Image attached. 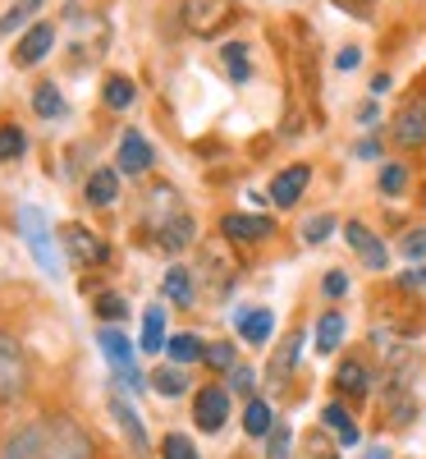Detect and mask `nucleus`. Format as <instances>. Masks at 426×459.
Returning a JSON list of instances; mask_svg holds the SVG:
<instances>
[{
    "label": "nucleus",
    "mask_w": 426,
    "mask_h": 459,
    "mask_svg": "<svg viewBox=\"0 0 426 459\" xmlns=\"http://www.w3.org/2000/svg\"><path fill=\"white\" fill-rule=\"evenodd\" d=\"M19 230H23V244L32 248L37 266H42L47 276H60V253H55V244H51V225H47V216L37 212V207H23V212H19Z\"/></svg>",
    "instance_id": "f257e3e1"
},
{
    "label": "nucleus",
    "mask_w": 426,
    "mask_h": 459,
    "mask_svg": "<svg viewBox=\"0 0 426 459\" xmlns=\"http://www.w3.org/2000/svg\"><path fill=\"white\" fill-rule=\"evenodd\" d=\"M42 432H47L51 459H92V441L83 437L79 423H69V418H51V423H42Z\"/></svg>",
    "instance_id": "f03ea898"
},
{
    "label": "nucleus",
    "mask_w": 426,
    "mask_h": 459,
    "mask_svg": "<svg viewBox=\"0 0 426 459\" xmlns=\"http://www.w3.org/2000/svg\"><path fill=\"white\" fill-rule=\"evenodd\" d=\"M97 344H101V354L110 359L115 377H120L124 386H142V372H138V363H133V340H129L124 331L101 326V331H97Z\"/></svg>",
    "instance_id": "7ed1b4c3"
},
{
    "label": "nucleus",
    "mask_w": 426,
    "mask_h": 459,
    "mask_svg": "<svg viewBox=\"0 0 426 459\" xmlns=\"http://www.w3.org/2000/svg\"><path fill=\"white\" fill-rule=\"evenodd\" d=\"M390 134H395L399 147H422L426 143V92H417V97L404 101V110L395 115Z\"/></svg>",
    "instance_id": "20e7f679"
},
{
    "label": "nucleus",
    "mask_w": 426,
    "mask_h": 459,
    "mask_svg": "<svg viewBox=\"0 0 426 459\" xmlns=\"http://www.w3.org/2000/svg\"><path fill=\"white\" fill-rule=\"evenodd\" d=\"M23 386H28V359L10 335H0V400H14Z\"/></svg>",
    "instance_id": "39448f33"
},
{
    "label": "nucleus",
    "mask_w": 426,
    "mask_h": 459,
    "mask_svg": "<svg viewBox=\"0 0 426 459\" xmlns=\"http://www.w3.org/2000/svg\"><path fill=\"white\" fill-rule=\"evenodd\" d=\"M225 418H229V395L220 386H202L198 400H192V423H198V432H220L225 428Z\"/></svg>",
    "instance_id": "423d86ee"
},
{
    "label": "nucleus",
    "mask_w": 426,
    "mask_h": 459,
    "mask_svg": "<svg viewBox=\"0 0 426 459\" xmlns=\"http://www.w3.org/2000/svg\"><path fill=\"white\" fill-rule=\"evenodd\" d=\"M229 0H188L183 5V23L198 32V37H211V32H220L225 23H229Z\"/></svg>",
    "instance_id": "0eeeda50"
},
{
    "label": "nucleus",
    "mask_w": 426,
    "mask_h": 459,
    "mask_svg": "<svg viewBox=\"0 0 426 459\" xmlns=\"http://www.w3.org/2000/svg\"><path fill=\"white\" fill-rule=\"evenodd\" d=\"M344 244L354 248V253L362 257V266H371V272H385V266H390V253H385V244L371 235L362 221H348V225H344Z\"/></svg>",
    "instance_id": "6e6552de"
},
{
    "label": "nucleus",
    "mask_w": 426,
    "mask_h": 459,
    "mask_svg": "<svg viewBox=\"0 0 426 459\" xmlns=\"http://www.w3.org/2000/svg\"><path fill=\"white\" fill-rule=\"evenodd\" d=\"M55 47V28L51 23H32L23 37H19V47H14V65L19 69H32L37 60H47Z\"/></svg>",
    "instance_id": "1a4fd4ad"
},
{
    "label": "nucleus",
    "mask_w": 426,
    "mask_h": 459,
    "mask_svg": "<svg viewBox=\"0 0 426 459\" xmlns=\"http://www.w3.org/2000/svg\"><path fill=\"white\" fill-rule=\"evenodd\" d=\"M220 230H225V239H234V244H261V239L270 235V230H276V225H270L266 216H243V212H229V216L220 221Z\"/></svg>",
    "instance_id": "9d476101"
},
{
    "label": "nucleus",
    "mask_w": 426,
    "mask_h": 459,
    "mask_svg": "<svg viewBox=\"0 0 426 459\" xmlns=\"http://www.w3.org/2000/svg\"><path fill=\"white\" fill-rule=\"evenodd\" d=\"M110 413H115V423L124 428V437H129V446H133V455H147L151 450V441H147V432H142V418H138V409L115 391L110 395Z\"/></svg>",
    "instance_id": "9b49d317"
},
{
    "label": "nucleus",
    "mask_w": 426,
    "mask_h": 459,
    "mask_svg": "<svg viewBox=\"0 0 426 459\" xmlns=\"http://www.w3.org/2000/svg\"><path fill=\"white\" fill-rule=\"evenodd\" d=\"M151 143L138 134V129H124V138H120V170L124 175H147L151 170Z\"/></svg>",
    "instance_id": "f8f14e48"
},
{
    "label": "nucleus",
    "mask_w": 426,
    "mask_h": 459,
    "mask_svg": "<svg viewBox=\"0 0 426 459\" xmlns=\"http://www.w3.org/2000/svg\"><path fill=\"white\" fill-rule=\"evenodd\" d=\"M307 179H312V170H307V166H289V170H280L276 179H270V198H276V207H294V203L302 198Z\"/></svg>",
    "instance_id": "ddd939ff"
},
{
    "label": "nucleus",
    "mask_w": 426,
    "mask_h": 459,
    "mask_svg": "<svg viewBox=\"0 0 426 459\" xmlns=\"http://www.w3.org/2000/svg\"><path fill=\"white\" fill-rule=\"evenodd\" d=\"M5 459H51V455H47V432H42V423L14 432V437L5 441Z\"/></svg>",
    "instance_id": "4468645a"
},
{
    "label": "nucleus",
    "mask_w": 426,
    "mask_h": 459,
    "mask_svg": "<svg viewBox=\"0 0 426 459\" xmlns=\"http://www.w3.org/2000/svg\"><path fill=\"white\" fill-rule=\"evenodd\" d=\"M60 239H64V248H69L73 262H101V257H106V244L92 239L83 225H64V230H60Z\"/></svg>",
    "instance_id": "2eb2a0df"
},
{
    "label": "nucleus",
    "mask_w": 426,
    "mask_h": 459,
    "mask_svg": "<svg viewBox=\"0 0 426 459\" xmlns=\"http://www.w3.org/2000/svg\"><path fill=\"white\" fill-rule=\"evenodd\" d=\"M157 244H161L166 253H179V248H188V244H192V216H188V212H175V216H166V221H161V230H157Z\"/></svg>",
    "instance_id": "dca6fc26"
},
{
    "label": "nucleus",
    "mask_w": 426,
    "mask_h": 459,
    "mask_svg": "<svg viewBox=\"0 0 426 459\" xmlns=\"http://www.w3.org/2000/svg\"><path fill=\"white\" fill-rule=\"evenodd\" d=\"M234 326H239V335H243L248 344H266L270 331H276V317H270L266 308H243V313L234 317Z\"/></svg>",
    "instance_id": "f3484780"
},
{
    "label": "nucleus",
    "mask_w": 426,
    "mask_h": 459,
    "mask_svg": "<svg viewBox=\"0 0 426 459\" xmlns=\"http://www.w3.org/2000/svg\"><path fill=\"white\" fill-rule=\"evenodd\" d=\"M335 386L344 391V395H367L371 391V377H367V368L358 363V359H348V363H339V377H335Z\"/></svg>",
    "instance_id": "a211bd4d"
},
{
    "label": "nucleus",
    "mask_w": 426,
    "mask_h": 459,
    "mask_svg": "<svg viewBox=\"0 0 426 459\" xmlns=\"http://www.w3.org/2000/svg\"><path fill=\"white\" fill-rule=\"evenodd\" d=\"M115 194H120V175L115 170H92L88 175V203L92 207H110Z\"/></svg>",
    "instance_id": "6ab92c4d"
},
{
    "label": "nucleus",
    "mask_w": 426,
    "mask_h": 459,
    "mask_svg": "<svg viewBox=\"0 0 426 459\" xmlns=\"http://www.w3.org/2000/svg\"><path fill=\"white\" fill-rule=\"evenodd\" d=\"M151 391L166 395V400L183 395V391H188V377H183V368H179V363H175V368H157V372H151Z\"/></svg>",
    "instance_id": "aec40b11"
},
{
    "label": "nucleus",
    "mask_w": 426,
    "mask_h": 459,
    "mask_svg": "<svg viewBox=\"0 0 426 459\" xmlns=\"http://www.w3.org/2000/svg\"><path fill=\"white\" fill-rule=\"evenodd\" d=\"M101 97H106V106H110V110H129V106H133V97H138V88L124 79V74H110L106 88H101Z\"/></svg>",
    "instance_id": "412c9836"
},
{
    "label": "nucleus",
    "mask_w": 426,
    "mask_h": 459,
    "mask_svg": "<svg viewBox=\"0 0 426 459\" xmlns=\"http://www.w3.org/2000/svg\"><path fill=\"white\" fill-rule=\"evenodd\" d=\"M142 350L147 354H157V350H166V313L161 308H147V317H142Z\"/></svg>",
    "instance_id": "4be33fe9"
},
{
    "label": "nucleus",
    "mask_w": 426,
    "mask_h": 459,
    "mask_svg": "<svg viewBox=\"0 0 426 459\" xmlns=\"http://www.w3.org/2000/svg\"><path fill=\"white\" fill-rule=\"evenodd\" d=\"M161 290H166V299H170V303H179V308H188V303H192V281H188L183 266H170L166 281H161Z\"/></svg>",
    "instance_id": "5701e85b"
},
{
    "label": "nucleus",
    "mask_w": 426,
    "mask_h": 459,
    "mask_svg": "<svg viewBox=\"0 0 426 459\" xmlns=\"http://www.w3.org/2000/svg\"><path fill=\"white\" fill-rule=\"evenodd\" d=\"M339 340H344V317H339V313H326V317L317 322V354H335Z\"/></svg>",
    "instance_id": "b1692460"
},
{
    "label": "nucleus",
    "mask_w": 426,
    "mask_h": 459,
    "mask_svg": "<svg viewBox=\"0 0 426 459\" xmlns=\"http://www.w3.org/2000/svg\"><path fill=\"white\" fill-rule=\"evenodd\" d=\"M166 350H170V359L183 368V363H198V359H202V340L183 331V335H170V340H166Z\"/></svg>",
    "instance_id": "393cba45"
},
{
    "label": "nucleus",
    "mask_w": 426,
    "mask_h": 459,
    "mask_svg": "<svg viewBox=\"0 0 426 459\" xmlns=\"http://www.w3.org/2000/svg\"><path fill=\"white\" fill-rule=\"evenodd\" d=\"M32 110L42 115V120H55V115H64V97H60V88L55 83H42L32 92Z\"/></svg>",
    "instance_id": "a878e982"
},
{
    "label": "nucleus",
    "mask_w": 426,
    "mask_h": 459,
    "mask_svg": "<svg viewBox=\"0 0 426 459\" xmlns=\"http://www.w3.org/2000/svg\"><path fill=\"white\" fill-rule=\"evenodd\" d=\"M202 363H207L211 372H234V344H229V340L202 344Z\"/></svg>",
    "instance_id": "bb28decb"
},
{
    "label": "nucleus",
    "mask_w": 426,
    "mask_h": 459,
    "mask_svg": "<svg viewBox=\"0 0 426 459\" xmlns=\"http://www.w3.org/2000/svg\"><path fill=\"white\" fill-rule=\"evenodd\" d=\"M28 152V134L19 125H0V161H19Z\"/></svg>",
    "instance_id": "cd10ccee"
},
{
    "label": "nucleus",
    "mask_w": 426,
    "mask_h": 459,
    "mask_svg": "<svg viewBox=\"0 0 426 459\" xmlns=\"http://www.w3.org/2000/svg\"><path fill=\"white\" fill-rule=\"evenodd\" d=\"M270 428H276V423H270L266 400H248V409H243V432H248V437H266Z\"/></svg>",
    "instance_id": "c85d7f7f"
},
{
    "label": "nucleus",
    "mask_w": 426,
    "mask_h": 459,
    "mask_svg": "<svg viewBox=\"0 0 426 459\" xmlns=\"http://www.w3.org/2000/svg\"><path fill=\"white\" fill-rule=\"evenodd\" d=\"M298 350H302V335H289V340H285V354H276V359H270V377H276V381H285V377L294 372V359H298Z\"/></svg>",
    "instance_id": "c756f323"
},
{
    "label": "nucleus",
    "mask_w": 426,
    "mask_h": 459,
    "mask_svg": "<svg viewBox=\"0 0 426 459\" xmlns=\"http://www.w3.org/2000/svg\"><path fill=\"white\" fill-rule=\"evenodd\" d=\"M225 65H229V79L234 83H248V51H243V42H225Z\"/></svg>",
    "instance_id": "7c9ffc66"
},
{
    "label": "nucleus",
    "mask_w": 426,
    "mask_h": 459,
    "mask_svg": "<svg viewBox=\"0 0 426 459\" xmlns=\"http://www.w3.org/2000/svg\"><path fill=\"white\" fill-rule=\"evenodd\" d=\"M289 446H294V432L285 423L266 432V459H289Z\"/></svg>",
    "instance_id": "2f4dec72"
},
{
    "label": "nucleus",
    "mask_w": 426,
    "mask_h": 459,
    "mask_svg": "<svg viewBox=\"0 0 426 459\" xmlns=\"http://www.w3.org/2000/svg\"><path fill=\"white\" fill-rule=\"evenodd\" d=\"M161 459H202L198 450H192V441L188 437H179V432H170L166 441H161Z\"/></svg>",
    "instance_id": "473e14b6"
},
{
    "label": "nucleus",
    "mask_w": 426,
    "mask_h": 459,
    "mask_svg": "<svg viewBox=\"0 0 426 459\" xmlns=\"http://www.w3.org/2000/svg\"><path fill=\"white\" fill-rule=\"evenodd\" d=\"M124 313H129V303H124L120 294H101V299H97V317H106V322H124Z\"/></svg>",
    "instance_id": "72a5a7b5"
},
{
    "label": "nucleus",
    "mask_w": 426,
    "mask_h": 459,
    "mask_svg": "<svg viewBox=\"0 0 426 459\" xmlns=\"http://www.w3.org/2000/svg\"><path fill=\"white\" fill-rule=\"evenodd\" d=\"M330 230H335V216H312V221L302 225V239H307V244H326Z\"/></svg>",
    "instance_id": "f704fd0d"
},
{
    "label": "nucleus",
    "mask_w": 426,
    "mask_h": 459,
    "mask_svg": "<svg viewBox=\"0 0 426 459\" xmlns=\"http://www.w3.org/2000/svg\"><path fill=\"white\" fill-rule=\"evenodd\" d=\"M298 459H335V446H330V437H321V432H312L302 441V455Z\"/></svg>",
    "instance_id": "c9c22d12"
},
{
    "label": "nucleus",
    "mask_w": 426,
    "mask_h": 459,
    "mask_svg": "<svg viewBox=\"0 0 426 459\" xmlns=\"http://www.w3.org/2000/svg\"><path fill=\"white\" fill-rule=\"evenodd\" d=\"M408 188V170L404 166H385L380 170V194H404Z\"/></svg>",
    "instance_id": "e433bc0d"
},
{
    "label": "nucleus",
    "mask_w": 426,
    "mask_h": 459,
    "mask_svg": "<svg viewBox=\"0 0 426 459\" xmlns=\"http://www.w3.org/2000/svg\"><path fill=\"white\" fill-rule=\"evenodd\" d=\"M37 5H42V0H19V5H14L5 19H0V32H14V28H19V23H23V19H28Z\"/></svg>",
    "instance_id": "4c0bfd02"
},
{
    "label": "nucleus",
    "mask_w": 426,
    "mask_h": 459,
    "mask_svg": "<svg viewBox=\"0 0 426 459\" xmlns=\"http://www.w3.org/2000/svg\"><path fill=\"white\" fill-rule=\"evenodd\" d=\"M321 423L335 428V432H344V428H354V418H348L344 404H326V409H321Z\"/></svg>",
    "instance_id": "58836bf2"
},
{
    "label": "nucleus",
    "mask_w": 426,
    "mask_h": 459,
    "mask_svg": "<svg viewBox=\"0 0 426 459\" xmlns=\"http://www.w3.org/2000/svg\"><path fill=\"white\" fill-rule=\"evenodd\" d=\"M229 386H234L239 395H252V386H257V372H252V368H234V372H229Z\"/></svg>",
    "instance_id": "ea45409f"
},
{
    "label": "nucleus",
    "mask_w": 426,
    "mask_h": 459,
    "mask_svg": "<svg viewBox=\"0 0 426 459\" xmlns=\"http://www.w3.org/2000/svg\"><path fill=\"white\" fill-rule=\"evenodd\" d=\"M404 257H413V262H422V257H426V225H422V230H413V235L404 239Z\"/></svg>",
    "instance_id": "a19ab883"
},
{
    "label": "nucleus",
    "mask_w": 426,
    "mask_h": 459,
    "mask_svg": "<svg viewBox=\"0 0 426 459\" xmlns=\"http://www.w3.org/2000/svg\"><path fill=\"white\" fill-rule=\"evenodd\" d=\"M326 294H330V299L348 294V276H344V272H330V276H326Z\"/></svg>",
    "instance_id": "79ce46f5"
},
{
    "label": "nucleus",
    "mask_w": 426,
    "mask_h": 459,
    "mask_svg": "<svg viewBox=\"0 0 426 459\" xmlns=\"http://www.w3.org/2000/svg\"><path fill=\"white\" fill-rule=\"evenodd\" d=\"M335 65H339V69H358V65H362V51H358V47H348V51L335 56Z\"/></svg>",
    "instance_id": "37998d69"
},
{
    "label": "nucleus",
    "mask_w": 426,
    "mask_h": 459,
    "mask_svg": "<svg viewBox=\"0 0 426 459\" xmlns=\"http://www.w3.org/2000/svg\"><path fill=\"white\" fill-rule=\"evenodd\" d=\"M404 285H408V290H426V266H417V272H408V276H404Z\"/></svg>",
    "instance_id": "c03bdc74"
},
{
    "label": "nucleus",
    "mask_w": 426,
    "mask_h": 459,
    "mask_svg": "<svg viewBox=\"0 0 426 459\" xmlns=\"http://www.w3.org/2000/svg\"><path fill=\"white\" fill-rule=\"evenodd\" d=\"M358 441H362V432H358V423L339 432V446H358Z\"/></svg>",
    "instance_id": "a18cd8bd"
},
{
    "label": "nucleus",
    "mask_w": 426,
    "mask_h": 459,
    "mask_svg": "<svg viewBox=\"0 0 426 459\" xmlns=\"http://www.w3.org/2000/svg\"><path fill=\"white\" fill-rule=\"evenodd\" d=\"M371 92H376V97L390 92V74H376V79H371Z\"/></svg>",
    "instance_id": "49530a36"
},
{
    "label": "nucleus",
    "mask_w": 426,
    "mask_h": 459,
    "mask_svg": "<svg viewBox=\"0 0 426 459\" xmlns=\"http://www.w3.org/2000/svg\"><path fill=\"white\" fill-rule=\"evenodd\" d=\"M339 5H358V14H367V5H371V0H339Z\"/></svg>",
    "instance_id": "de8ad7c7"
},
{
    "label": "nucleus",
    "mask_w": 426,
    "mask_h": 459,
    "mask_svg": "<svg viewBox=\"0 0 426 459\" xmlns=\"http://www.w3.org/2000/svg\"><path fill=\"white\" fill-rule=\"evenodd\" d=\"M367 459H385V446H371V450H367Z\"/></svg>",
    "instance_id": "09e8293b"
}]
</instances>
